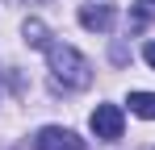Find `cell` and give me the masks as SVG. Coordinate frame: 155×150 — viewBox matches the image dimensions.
I'll return each mask as SVG.
<instances>
[{
	"label": "cell",
	"mask_w": 155,
	"mask_h": 150,
	"mask_svg": "<svg viewBox=\"0 0 155 150\" xmlns=\"http://www.w3.org/2000/svg\"><path fill=\"white\" fill-rule=\"evenodd\" d=\"M46 58H51V71H54V83H59V88L80 92V88L92 83V63H88L76 46H67V42H51V46H46Z\"/></svg>",
	"instance_id": "cell-1"
},
{
	"label": "cell",
	"mask_w": 155,
	"mask_h": 150,
	"mask_svg": "<svg viewBox=\"0 0 155 150\" xmlns=\"http://www.w3.org/2000/svg\"><path fill=\"white\" fill-rule=\"evenodd\" d=\"M92 133L105 138V142H117L122 138V108L117 104H97V113H92Z\"/></svg>",
	"instance_id": "cell-2"
},
{
	"label": "cell",
	"mask_w": 155,
	"mask_h": 150,
	"mask_svg": "<svg viewBox=\"0 0 155 150\" xmlns=\"http://www.w3.org/2000/svg\"><path fill=\"white\" fill-rule=\"evenodd\" d=\"M34 146L38 150H84L71 129H59V125H46V129H38V138H34Z\"/></svg>",
	"instance_id": "cell-3"
},
{
	"label": "cell",
	"mask_w": 155,
	"mask_h": 150,
	"mask_svg": "<svg viewBox=\"0 0 155 150\" xmlns=\"http://www.w3.org/2000/svg\"><path fill=\"white\" fill-rule=\"evenodd\" d=\"M80 25L92 29V33H105L113 25V4H84L80 8Z\"/></svg>",
	"instance_id": "cell-4"
},
{
	"label": "cell",
	"mask_w": 155,
	"mask_h": 150,
	"mask_svg": "<svg viewBox=\"0 0 155 150\" xmlns=\"http://www.w3.org/2000/svg\"><path fill=\"white\" fill-rule=\"evenodd\" d=\"M130 113H138V117H147V121H155V92H130Z\"/></svg>",
	"instance_id": "cell-5"
},
{
	"label": "cell",
	"mask_w": 155,
	"mask_h": 150,
	"mask_svg": "<svg viewBox=\"0 0 155 150\" xmlns=\"http://www.w3.org/2000/svg\"><path fill=\"white\" fill-rule=\"evenodd\" d=\"M21 33H25L29 46H42V50L51 46V33H46V25H42V21H25V25H21Z\"/></svg>",
	"instance_id": "cell-6"
},
{
	"label": "cell",
	"mask_w": 155,
	"mask_h": 150,
	"mask_svg": "<svg viewBox=\"0 0 155 150\" xmlns=\"http://www.w3.org/2000/svg\"><path fill=\"white\" fill-rule=\"evenodd\" d=\"M143 58H147V63L155 67V42H147V50H143Z\"/></svg>",
	"instance_id": "cell-7"
},
{
	"label": "cell",
	"mask_w": 155,
	"mask_h": 150,
	"mask_svg": "<svg viewBox=\"0 0 155 150\" xmlns=\"http://www.w3.org/2000/svg\"><path fill=\"white\" fill-rule=\"evenodd\" d=\"M143 4H151V8H155V0H143Z\"/></svg>",
	"instance_id": "cell-8"
}]
</instances>
